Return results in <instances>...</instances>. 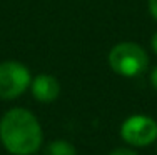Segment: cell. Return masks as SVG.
<instances>
[{
    "mask_svg": "<svg viewBox=\"0 0 157 155\" xmlns=\"http://www.w3.org/2000/svg\"><path fill=\"white\" fill-rule=\"evenodd\" d=\"M151 45H152V50H154V54L157 55V32L154 35H152V40H151Z\"/></svg>",
    "mask_w": 157,
    "mask_h": 155,
    "instance_id": "obj_10",
    "label": "cell"
},
{
    "mask_svg": "<svg viewBox=\"0 0 157 155\" xmlns=\"http://www.w3.org/2000/svg\"><path fill=\"white\" fill-rule=\"evenodd\" d=\"M44 140L42 127L30 110L15 107L0 119V142L12 155H33Z\"/></svg>",
    "mask_w": 157,
    "mask_h": 155,
    "instance_id": "obj_1",
    "label": "cell"
},
{
    "mask_svg": "<svg viewBox=\"0 0 157 155\" xmlns=\"http://www.w3.org/2000/svg\"><path fill=\"white\" fill-rule=\"evenodd\" d=\"M110 155H137V152H134V150H130V149H124V147H121V149L112 150Z\"/></svg>",
    "mask_w": 157,
    "mask_h": 155,
    "instance_id": "obj_7",
    "label": "cell"
},
{
    "mask_svg": "<svg viewBox=\"0 0 157 155\" xmlns=\"http://www.w3.org/2000/svg\"><path fill=\"white\" fill-rule=\"evenodd\" d=\"M151 83H152V87H154V90L157 92V67L152 70V73H151Z\"/></svg>",
    "mask_w": 157,
    "mask_h": 155,
    "instance_id": "obj_9",
    "label": "cell"
},
{
    "mask_svg": "<svg viewBox=\"0 0 157 155\" xmlns=\"http://www.w3.org/2000/svg\"><path fill=\"white\" fill-rule=\"evenodd\" d=\"M30 90L37 102L52 103L54 100H57V97L60 95V83H59V80L54 75L40 73L35 79H32Z\"/></svg>",
    "mask_w": 157,
    "mask_h": 155,
    "instance_id": "obj_5",
    "label": "cell"
},
{
    "mask_svg": "<svg viewBox=\"0 0 157 155\" xmlns=\"http://www.w3.org/2000/svg\"><path fill=\"white\" fill-rule=\"evenodd\" d=\"M45 155H77V150L69 140L57 138L47 145Z\"/></svg>",
    "mask_w": 157,
    "mask_h": 155,
    "instance_id": "obj_6",
    "label": "cell"
},
{
    "mask_svg": "<svg viewBox=\"0 0 157 155\" xmlns=\"http://www.w3.org/2000/svg\"><path fill=\"white\" fill-rule=\"evenodd\" d=\"M121 137L132 147H147L157 140V122L142 113L130 115L121 125Z\"/></svg>",
    "mask_w": 157,
    "mask_h": 155,
    "instance_id": "obj_4",
    "label": "cell"
},
{
    "mask_svg": "<svg viewBox=\"0 0 157 155\" xmlns=\"http://www.w3.org/2000/svg\"><path fill=\"white\" fill-rule=\"evenodd\" d=\"M109 65L117 75L139 77L145 72L149 65V57L139 43L136 42H119L109 52Z\"/></svg>",
    "mask_w": 157,
    "mask_h": 155,
    "instance_id": "obj_2",
    "label": "cell"
},
{
    "mask_svg": "<svg viewBox=\"0 0 157 155\" xmlns=\"http://www.w3.org/2000/svg\"><path fill=\"white\" fill-rule=\"evenodd\" d=\"M32 82L30 70L17 60H5L0 64V98L13 100L20 97Z\"/></svg>",
    "mask_w": 157,
    "mask_h": 155,
    "instance_id": "obj_3",
    "label": "cell"
},
{
    "mask_svg": "<svg viewBox=\"0 0 157 155\" xmlns=\"http://www.w3.org/2000/svg\"><path fill=\"white\" fill-rule=\"evenodd\" d=\"M147 5H149V12H151L152 18L157 22V0H149Z\"/></svg>",
    "mask_w": 157,
    "mask_h": 155,
    "instance_id": "obj_8",
    "label": "cell"
}]
</instances>
